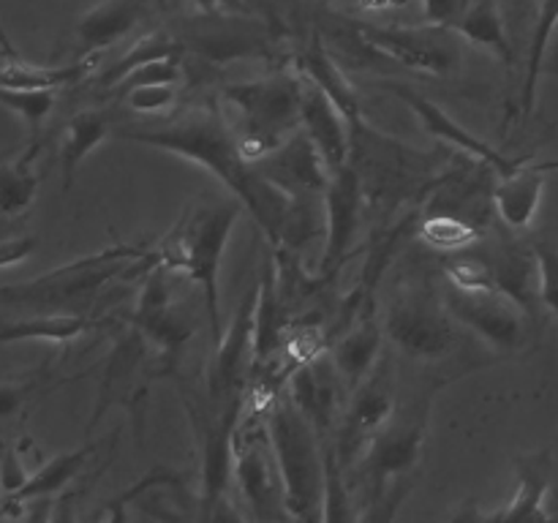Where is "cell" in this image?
Listing matches in <instances>:
<instances>
[{
  "mask_svg": "<svg viewBox=\"0 0 558 523\" xmlns=\"http://www.w3.org/2000/svg\"><path fill=\"white\" fill-rule=\"evenodd\" d=\"M114 136L158 147V150L185 158V161L199 163L243 202L245 210L254 216L256 227L265 232L267 243H281L292 199L281 194L276 185L267 183L256 172L254 163L243 156L218 96L183 109L178 118L161 125H125V129L114 131Z\"/></svg>",
  "mask_w": 558,
  "mask_h": 523,
  "instance_id": "obj_1",
  "label": "cell"
},
{
  "mask_svg": "<svg viewBox=\"0 0 558 523\" xmlns=\"http://www.w3.org/2000/svg\"><path fill=\"white\" fill-rule=\"evenodd\" d=\"M349 129H352L349 163L363 183L365 207L368 216H374L376 227L396 221L412 207H423L425 196L430 194L456 153L450 147L420 150L371 125L363 112L349 118Z\"/></svg>",
  "mask_w": 558,
  "mask_h": 523,
  "instance_id": "obj_2",
  "label": "cell"
},
{
  "mask_svg": "<svg viewBox=\"0 0 558 523\" xmlns=\"http://www.w3.org/2000/svg\"><path fill=\"white\" fill-rule=\"evenodd\" d=\"M243 202L238 196H210L202 194L183 210L161 238L153 245V259L169 267L172 272L189 278L199 287L202 305H205L207 327H210L213 343L221 341V294H218V272H221L223 251L229 245L234 223H238Z\"/></svg>",
  "mask_w": 558,
  "mask_h": 523,
  "instance_id": "obj_3",
  "label": "cell"
},
{
  "mask_svg": "<svg viewBox=\"0 0 558 523\" xmlns=\"http://www.w3.org/2000/svg\"><path fill=\"white\" fill-rule=\"evenodd\" d=\"M153 265H156L153 245L112 243L98 254L54 267L25 283H5L0 294L11 308L16 305V308L36 311V314H47V311L85 314L104 289L129 276H145Z\"/></svg>",
  "mask_w": 558,
  "mask_h": 523,
  "instance_id": "obj_4",
  "label": "cell"
},
{
  "mask_svg": "<svg viewBox=\"0 0 558 523\" xmlns=\"http://www.w3.org/2000/svg\"><path fill=\"white\" fill-rule=\"evenodd\" d=\"M436 387L425 390L420 401L407 403L401 412L392 414L390 423L363 452L357 466L347 474V479L354 477V488L363 490V504L368 507L363 518H392L401 499L414 485V469L423 458Z\"/></svg>",
  "mask_w": 558,
  "mask_h": 523,
  "instance_id": "obj_5",
  "label": "cell"
},
{
  "mask_svg": "<svg viewBox=\"0 0 558 523\" xmlns=\"http://www.w3.org/2000/svg\"><path fill=\"white\" fill-rule=\"evenodd\" d=\"M381 327L390 346L417 363H445L461 349L472 346V332L458 325L436 289L434 276L412 270L398 276L385 297Z\"/></svg>",
  "mask_w": 558,
  "mask_h": 523,
  "instance_id": "obj_6",
  "label": "cell"
},
{
  "mask_svg": "<svg viewBox=\"0 0 558 523\" xmlns=\"http://www.w3.org/2000/svg\"><path fill=\"white\" fill-rule=\"evenodd\" d=\"M305 80L294 69L232 82L218 90L223 114L251 163L303 129Z\"/></svg>",
  "mask_w": 558,
  "mask_h": 523,
  "instance_id": "obj_7",
  "label": "cell"
},
{
  "mask_svg": "<svg viewBox=\"0 0 558 523\" xmlns=\"http://www.w3.org/2000/svg\"><path fill=\"white\" fill-rule=\"evenodd\" d=\"M265 419L281 469L289 515L294 521H325L327 458L314 423L300 412L289 392L267 409Z\"/></svg>",
  "mask_w": 558,
  "mask_h": 523,
  "instance_id": "obj_8",
  "label": "cell"
},
{
  "mask_svg": "<svg viewBox=\"0 0 558 523\" xmlns=\"http://www.w3.org/2000/svg\"><path fill=\"white\" fill-rule=\"evenodd\" d=\"M245 398L234 396L216 401L205 396V401H191L183 390L185 412L194 423L196 441H199V479H202V518L223 515L229 504V485L234 479V436H238L240 419L245 412Z\"/></svg>",
  "mask_w": 558,
  "mask_h": 523,
  "instance_id": "obj_9",
  "label": "cell"
},
{
  "mask_svg": "<svg viewBox=\"0 0 558 523\" xmlns=\"http://www.w3.org/2000/svg\"><path fill=\"white\" fill-rule=\"evenodd\" d=\"M234 479L256 521H283L289 515L281 469L262 412L245 409L234 436Z\"/></svg>",
  "mask_w": 558,
  "mask_h": 523,
  "instance_id": "obj_10",
  "label": "cell"
},
{
  "mask_svg": "<svg viewBox=\"0 0 558 523\" xmlns=\"http://www.w3.org/2000/svg\"><path fill=\"white\" fill-rule=\"evenodd\" d=\"M396 414V363L392 354L385 352L376 368L349 392L343 406L341 423L336 428L332 450L343 472H352L371 441Z\"/></svg>",
  "mask_w": 558,
  "mask_h": 523,
  "instance_id": "obj_11",
  "label": "cell"
},
{
  "mask_svg": "<svg viewBox=\"0 0 558 523\" xmlns=\"http://www.w3.org/2000/svg\"><path fill=\"white\" fill-rule=\"evenodd\" d=\"M169 278H172V270L156 262L142 276L140 297H136L134 311L129 316V325H134L150 343L153 352L158 354L163 374L178 370L180 357H183L185 346L196 332L194 316L185 305L174 300Z\"/></svg>",
  "mask_w": 558,
  "mask_h": 523,
  "instance_id": "obj_12",
  "label": "cell"
},
{
  "mask_svg": "<svg viewBox=\"0 0 558 523\" xmlns=\"http://www.w3.org/2000/svg\"><path fill=\"white\" fill-rule=\"evenodd\" d=\"M360 36L390 63L425 76H450L461 69V47L456 27L441 25H374L352 16Z\"/></svg>",
  "mask_w": 558,
  "mask_h": 523,
  "instance_id": "obj_13",
  "label": "cell"
},
{
  "mask_svg": "<svg viewBox=\"0 0 558 523\" xmlns=\"http://www.w3.org/2000/svg\"><path fill=\"white\" fill-rule=\"evenodd\" d=\"M185 54L205 65H227L245 58H272L270 25L254 14H199L174 31Z\"/></svg>",
  "mask_w": 558,
  "mask_h": 523,
  "instance_id": "obj_14",
  "label": "cell"
},
{
  "mask_svg": "<svg viewBox=\"0 0 558 523\" xmlns=\"http://www.w3.org/2000/svg\"><path fill=\"white\" fill-rule=\"evenodd\" d=\"M445 303L458 325L466 327L494 352L515 354L526 343V330L532 319L515 300H510L499 289L466 292V289H456L447 283Z\"/></svg>",
  "mask_w": 558,
  "mask_h": 523,
  "instance_id": "obj_15",
  "label": "cell"
},
{
  "mask_svg": "<svg viewBox=\"0 0 558 523\" xmlns=\"http://www.w3.org/2000/svg\"><path fill=\"white\" fill-rule=\"evenodd\" d=\"M259 281L248 287L232 316V325L223 327L207 365V396L223 398L248 396V381L256 363V311H259Z\"/></svg>",
  "mask_w": 558,
  "mask_h": 523,
  "instance_id": "obj_16",
  "label": "cell"
},
{
  "mask_svg": "<svg viewBox=\"0 0 558 523\" xmlns=\"http://www.w3.org/2000/svg\"><path fill=\"white\" fill-rule=\"evenodd\" d=\"M363 216H368L363 183L352 163H343L330 174L325 191V251L316 265V276L332 281L341 272L343 262L357 243Z\"/></svg>",
  "mask_w": 558,
  "mask_h": 523,
  "instance_id": "obj_17",
  "label": "cell"
},
{
  "mask_svg": "<svg viewBox=\"0 0 558 523\" xmlns=\"http://www.w3.org/2000/svg\"><path fill=\"white\" fill-rule=\"evenodd\" d=\"M254 169L289 199H322L332 174L305 129L254 161Z\"/></svg>",
  "mask_w": 558,
  "mask_h": 523,
  "instance_id": "obj_18",
  "label": "cell"
},
{
  "mask_svg": "<svg viewBox=\"0 0 558 523\" xmlns=\"http://www.w3.org/2000/svg\"><path fill=\"white\" fill-rule=\"evenodd\" d=\"M287 392L298 403L300 412L314 423L316 434L322 436L325 447L332 445L336 428L341 423L343 406H347L349 387L343 381V376L338 374L330 352L298 365L294 374L289 376Z\"/></svg>",
  "mask_w": 558,
  "mask_h": 523,
  "instance_id": "obj_19",
  "label": "cell"
},
{
  "mask_svg": "<svg viewBox=\"0 0 558 523\" xmlns=\"http://www.w3.org/2000/svg\"><path fill=\"white\" fill-rule=\"evenodd\" d=\"M376 85H379L381 90L392 93L398 101L407 104V107L420 118L423 129L428 131L430 136H436L441 145L450 147V150H456V153H466V156L490 163V167H494L499 174H510L512 169H515L518 163L529 156V153L526 156H505L499 147H494L490 142H485L483 136L472 134L466 125H461L456 118H450V114H447L439 104H434L430 98H425L420 90L403 85V82L387 80V82H376Z\"/></svg>",
  "mask_w": 558,
  "mask_h": 523,
  "instance_id": "obj_20",
  "label": "cell"
},
{
  "mask_svg": "<svg viewBox=\"0 0 558 523\" xmlns=\"http://www.w3.org/2000/svg\"><path fill=\"white\" fill-rule=\"evenodd\" d=\"M156 0H104L80 16L74 31L76 60L90 63L96 54L129 38L147 16H153Z\"/></svg>",
  "mask_w": 558,
  "mask_h": 523,
  "instance_id": "obj_21",
  "label": "cell"
},
{
  "mask_svg": "<svg viewBox=\"0 0 558 523\" xmlns=\"http://www.w3.org/2000/svg\"><path fill=\"white\" fill-rule=\"evenodd\" d=\"M494 281L499 292L515 300L532 321H539L543 314V292H539V259L534 245L523 243H499L483 248Z\"/></svg>",
  "mask_w": 558,
  "mask_h": 523,
  "instance_id": "obj_22",
  "label": "cell"
},
{
  "mask_svg": "<svg viewBox=\"0 0 558 523\" xmlns=\"http://www.w3.org/2000/svg\"><path fill=\"white\" fill-rule=\"evenodd\" d=\"M554 485V458L550 450L518 458V488L505 507L494 512H477L480 521H548V496Z\"/></svg>",
  "mask_w": 558,
  "mask_h": 523,
  "instance_id": "obj_23",
  "label": "cell"
},
{
  "mask_svg": "<svg viewBox=\"0 0 558 523\" xmlns=\"http://www.w3.org/2000/svg\"><path fill=\"white\" fill-rule=\"evenodd\" d=\"M545 183H548V172L534 161L529 153L510 174H499L494 191L496 202V216L501 218L507 229L512 232H526L534 223L543 202Z\"/></svg>",
  "mask_w": 558,
  "mask_h": 523,
  "instance_id": "obj_24",
  "label": "cell"
},
{
  "mask_svg": "<svg viewBox=\"0 0 558 523\" xmlns=\"http://www.w3.org/2000/svg\"><path fill=\"white\" fill-rule=\"evenodd\" d=\"M303 129L308 131L314 145L319 147L322 158L330 167V172H336L343 163H349V147H352L349 118L322 87L311 85L308 80H305L303 98Z\"/></svg>",
  "mask_w": 558,
  "mask_h": 523,
  "instance_id": "obj_25",
  "label": "cell"
},
{
  "mask_svg": "<svg viewBox=\"0 0 558 523\" xmlns=\"http://www.w3.org/2000/svg\"><path fill=\"white\" fill-rule=\"evenodd\" d=\"M385 327H381L379 314L363 316L354 321L352 327L341 332L336 341L330 343V357L336 363L338 374L347 381L349 392L376 368V363L385 354Z\"/></svg>",
  "mask_w": 558,
  "mask_h": 523,
  "instance_id": "obj_26",
  "label": "cell"
},
{
  "mask_svg": "<svg viewBox=\"0 0 558 523\" xmlns=\"http://www.w3.org/2000/svg\"><path fill=\"white\" fill-rule=\"evenodd\" d=\"M292 69L298 71L303 80H308L311 85L322 87V90L341 107V112L347 114V118H354V114L363 112V107H360L357 101V93L352 90L341 63H338V58H332L330 47H327L325 36H322L319 31H314L308 44H303V47L292 54Z\"/></svg>",
  "mask_w": 558,
  "mask_h": 523,
  "instance_id": "obj_27",
  "label": "cell"
},
{
  "mask_svg": "<svg viewBox=\"0 0 558 523\" xmlns=\"http://www.w3.org/2000/svg\"><path fill=\"white\" fill-rule=\"evenodd\" d=\"M112 134V120L104 109H82L65 123L63 147H60V163H63V191L71 188L80 163Z\"/></svg>",
  "mask_w": 558,
  "mask_h": 523,
  "instance_id": "obj_28",
  "label": "cell"
},
{
  "mask_svg": "<svg viewBox=\"0 0 558 523\" xmlns=\"http://www.w3.org/2000/svg\"><path fill=\"white\" fill-rule=\"evenodd\" d=\"M85 60H76L69 65H36L16 58L9 38H3V69L0 82L3 87H20V90H60L65 85H74L85 76Z\"/></svg>",
  "mask_w": 558,
  "mask_h": 523,
  "instance_id": "obj_29",
  "label": "cell"
},
{
  "mask_svg": "<svg viewBox=\"0 0 558 523\" xmlns=\"http://www.w3.org/2000/svg\"><path fill=\"white\" fill-rule=\"evenodd\" d=\"M456 31L458 36L466 38L469 44L496 54L501 63L512 69L515 54H512V44L510 38H507L505 16H501L499 0H472L466 14H463L461 22L456 25Z\"/></svg>",
  "mask_w": 558,
  "mask_h": 523,
  "instance_id": "obj_30",
  "label": "cell"
},
{
  "mask_svg": "<svg viewBox=\"0 0 558 523\" xmlns=\"http://www.w3.org/2000/svg\"><path fill=\"white\" fill-rule=\"evenodd\" d=\"M96 327V321L87 314H71V311H47V314H33L27 319L5 321L3 343L14 341H49L69 343Z\"/></svg>",
  "mask_w": 558,
  "mask_h": 523,
  "instance_id": "obj_31",
  "label": "cell"
},
{
  "mask_svg": "<svg viewBox=\"0 0 558 523\" xmlns=\"http://www.w3.org/2000/svg\"><path fill=\"white\" fill-rule=\"evenodd\" d=\"M98 450V441H87V445L76 447V450L63 452V455L49 458L44 466H38L33 472L31 483L14 496H5V499H52L54 494L65 488L69 483H74L82 474V469L90 463L93 452Z\"/></svg>",
  "mask_w": 558,
  "mask_h": 523,
  "instance_id": "obj_32",
  "label": "cell"
},
{
  "mask_svg": "<svg viewBox=\"0 0 558 523\" xmlns=\"http://www.w3.org/2000/svg\"><path fill=\"white\" fill-rule=\"evenodd\" d=\"M44 147L41 139L33 142L22 156L5 158L3 161V191H0V210L5 221L22 216L36 199V191L41 178L33 169V161L38 158V150Z\"/></svg>",
  "mask_w": 558,
  "mask_h": 523,
  "instance_id": "obj_33",
  "label": "cell"
},
{
  "mask_svg": "<svg viewBox=\"0 0 558 523\" xmlns=\"http://www.w3.org/2000/svg\"><path fill=\"white\" fill-rule=\"evenodd\" d=\"M558 27V0H539L537 16H534L532 41H529L526 69H523V87H521V112L523 118L532 114L534 101H537V82L543 76L545 52Z\"/></svg>",
  "mask_w": 558,
  "mask_h": 523,
  "instance_id": "obj_34",
  "label": "cell"
},
{
  "mask_svg": "<svg viewBox=\"0 0 558 523\" xmlns=\"http://www.w3.org/2000/svg\"><path fill=\"white\" fill-rule=\"evenodd\" d=\"M485 229L450 212H423L417 227V240H423L428 248L441 254H458L483 240Z\"/></svg>",
  "mask_w": 558,
  "mask_h": 523,
  "instance_id": "obj_35",
  "label": "cell"
},
{
  "mask_svg": "<svg viewBox=\"0 0 558 523\" xmlns=\"http://www.w3.org/2000/svg\"><path fill=\"white\" fill-rule=\"evenodd\" d=\"M169 54H185L183 47H180L178 36H174V33H167V31L147 33V36L136 38V41L131 44L129 52L120 54V58L114 60L109 69L101 71L96 87L112 93L114 87H118V82L123 80L131 69H136V65H142V63H150V60L169 58Z\"/></svg>",
  "mask_w": 558,
  "mask_h": 523,
  "instance_id": "obj_36",
  "label": "cell"
},
{
  "mask_svg": "<svg viewBox=\"0 0 558 523\" xmlns=\"http://www.w3.org/2000/svg\"><path fill=\"white\" fill-rule=\"evenodd\" d=\"M183 485H185L183 472H172V469L167 466H156L153 472H147L140 483L125 488L120 496H114V499L104 507L101 515H107L109 521H125V518H129L131 504H140L142 499H147V496L156 494V490L161 488H183Z\"/></svg>",
  "mask_w": 558,
  "mask_h": 523,
  "instance_id": "obj_37",
  "label": "cell"
},
{
  "mask_svg": "<svg viewBox=\"0 0 558 523\" xmlns=\"http://www.w3.org/2000/svg\"><path fill=\"white\" fill-rule=\"evenodd\" d=\"M54 98L58 90H20V87H0V101L5 104V109L22 118V123L27 125L33 136L41 131L44 120L52 114Z\"/></svg>",
  "mask_w": 558,
  "mask_h": 523,
  "instance_id": "obj_38",
  "label": "cell"
},
{
  "mask_svg": "<svg viewBox=\"0 0 558 523\" xmlns=\"http://www.w3.org/2000/svg\"><path fill=\"white\" fill-rule=\"evenodd\" d=\"M183 58L185 54H169V58L150 60V63H142L136 69H131L123 80L118 82V87L112 90V96H125L134 87H147V85H178L183 80Z\"/></svg>",
  "mask_w": 558,
  "mask_h": 523,
  "instance_id": "obj_39",
  "label": "cell"
},
{
  "mask_svg": "<svg viewBox=\"0 0 558 523\" xmlns=\"http://www.w3.org/2000/svg\"><path fill=\"white\" fill-rule=\"evenodd\" d=\"M123 98L125 107L136 114H167L178 104V87L174 85H147L134 87Z\"/></svg>",
  "mask_w": 558,
  "mask_h": 523,
  "instance_id": "obj_40",
  "label": "cell"
},
{
  "mask_svg": "<svg viewBox=\"0 0 558 523\" xmlns=\"http://www.w3.org/2000/svg\"><path fill=\"white\" fill-rule=\"evenodd\" d=\"M539 259V292L543 305L558 319V248L550 243H534Z\"/></svg>",
  "mask_w": 558,
  "mask_h": 523,
  "instance_id": "obj_41",
  "label": "cell"
},
{
  "mask_svg": "<svg viewBox=\"0 0 558 523\" xmlns=\"http://www.w3.org/2000/svg\"><path fill=\"white\" fill-rule=\"evenodd\" d=\"M469 3L472 0H420V5H423L420 22H425V25L456 27L461 22V16L466 14Z\"/></svg>",
  "mask_w": 558,
  "mask_h": 523,
  "instance_id": "obj_42",
  "label": "cell"
},
{
  "mask_svg": "<svg viewBox=\"0 0 558 523\" xmlns=\"http://www.w3.org/2000/svg\"><path fill=\"white\" fill-rule=\"evenodd\" d=\"M33 474L27 472L25 463H22V452L16 445H5V452H3V472H0V483H3V499L5 496H14L20 494L22 488H25L27 483H31Z\"/></svg>",
  "mask_w": 558,
  "mask_h": 523,
  "instance_id": "obj_43",
  "label": "cell"
},
{
  "mask_svg": "<svg viewBox=\"0 0 558 523\" xmlns=\"http://www.w3.org/2000/svg\"><path fill=\"white\" fill-rule=\"evenodd\" d=\"M199 14H256L251 0H189Z\"/></svg>",
  "mask_w": 558,
  "mask_h": 523,
  "instance_id": "obj_44",
  "label": "cell"
},
{
  "mask_svg": "<svg viewBox=\"0 0 558 523\" xmlns=\"http://www.w3.org/2000/svg\"><path fill=\"white\" fill-rule=\"evenodd\" d=\"M36 240L33 238H5L3 240V262L0 265L11 267L14 262H22L33 251Z\"/></svg>",
  "mask_w": 558,
  "mask_h": 523,
  "instance_id": "obj_45",
  "label": "cell"
},
{
  "mask_svg": "<svg viewBox=\"0 0 558 523\" xmlns=\"http://www.w3.org/2000/svg\"><path fill=\"white\" fill-rule=\"evenodd\" d=\"M347 3L360 14H387V11L407 9L412 0H347Z\"/></svg>",
  "mask_w": 558,
  "mask_h": 523,
  "instance_id": "obj_46",
  "label": "cell"
},
{
  "mask_svg": "<svg viewBox=\"0 0 558 523\" xmlns=\"http://www.w3.org/2000/svg\"><path fill=\"white\" fill-rule=\"evenodd\" d=\"M537 163L545 169V172H558V158L556 161H537Z\"/></svg>",
  "mask_w": 558,
  "mask_h": 523,
  "instance_id": "obj_47",
  "label": "cell"
},
{
  "mask_svg": "<svg viewBox=\"0 0 558 523\" xmlns=\"http://www.w3.org/2000/svg\"><path fill=\"white\" fill-rule=\"evenodd\" d=\"M523 3H532V0H523Z\"/></svg>",
  "mask_w": 558,
  "mask_h": 523,
  "instance_id": "obj_48",
  "label": "cell"
}]
</instances>
